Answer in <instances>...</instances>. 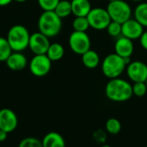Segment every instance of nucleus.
<instances>
[{"mask_svg": "<svg viewBox=\"0 0 147 147\" xmlns=\"http://www.w3.org/2000/svg\"><path fill=\"white\" fill-rule=\"evenodd\" d=\"M105 94L109 100L115 102L127 101L134 95L133 85L120 77L109 79L105 87Z\"/></svg>", "mask_w": 147, "mask_h": 147, "instance_id": "obj_1", "label": "nucleus"}, {"mask_svg": "<svg viewBox=\"0 0 147 147\" xmlns=\"http://www.w3.org/2000/svg\"><path fill=\"white\" fill-rule=\"evenodd\" d=\"M61 19L54 10L43 11L38 20L39 31L49 38L56 36L62 28Z\"/></svg>", "mask_w": 147, "mask_h": 147, "instance_id": "obj_2", "label": "nucleus"}, {"mask_svg": "<svg viewBox=\"0 0 147 147\" xmlns=\"http://www.w3.org/2000/svg\"><path fill=\"white\" fill-rule=\"evenodd\" d=\"M6 38L13 51L22 52L28 48L30 34L26 27L16 24L9 29Z\"/></svg>", "mask_w": 147, "mask_h": 147, "instance_id": "obj_3", "label": "nucleus"}, {"mask_svg": "<svg viewBox=\"0 0 147 147\" xmlns=\"http://www.w3.org/2000/svg\"><path fill=\"white\" fill-rule=\"evenodd\" d=\"M127 68L125 58L117 54L108 55L102 62V71L103 75L109 79L120 77Z\"/></svg>", "mask_w": 147, "mask_h": 147, "instance_id": "obj_4", "label": "nucleus"}, {"mask_svg": "<svg viewBox=\"0 0 147 147\" xmlns=\"http://www.w3.org/2000/svg\"><path fill=\"white\" fill-rule=\"evenodd\" d=\"M107 10L112 21L123 23L132 16V9L128 3L124 0H117L109 2L107 6Z\"/></svg>", "mask_w": 147, "mask_h": 147, "instance_id": "obj_5", "label": "nucleus"}, {"mask_svg": "<svg viewBox=\"0 0 147 147\" xmlns=\"http://www.w3.org/2000/svg\"><path fill=\"white\" fill-rule=\"evenodd\" d=\"M87 18L90 26L96 30L106 29L109 23L112 21L107 9L102 7L92 8L87 15Z\"/></svg>", "mask_w": 147, "mask_h": 147, "instance_id": "obj_6", "label": "nucleus"}, {"mask_svg": "<svg viewBox=\"0 0 147 147\" xmlns=\"http://www.w3.org/2000/svg\"><path fill=\"white\" fill-rule=\"evenodd\" d=\"M90 38L86 32L74 30L69 36V46L77 55H82L90 49Z\"/></svg>", "mask_w": 147, "mask_h": 147, "instance_id": "obj_7", "label": "nucleus"}, {"mask_svg": "<svg viewBox=\"0 0 147 147\" xmlns=\"http://www.w3.org/2000/svg\"><path fill=\"white\" fill-rule=\"evenodd\" d=\"M52 68V61L46 54L34 55L29 62V70L32 75L36 77H43L47 75Z\"/></svg>", "mask_w": 147, "mask_h": 147, "instance_id": "obj_8", "label": "nucleus"}, {"mask_svg": "<svg viewBox=\"0 0 147 147\" xmlns=\"http://www.w3.org/2000/svg\"><path fill=\"white\" fill-rule=\"evenodd\" d=\"M50 44L49 37L40 33V31L30 35L28 48L34 55L47 54Z\"/></svg>", "mask_w": 147, "mask_h": 147, "instance_id": "obj_9", "label": "nucleus"}, {"mask_svg": "<svg viewBox=\"0 0 147 147\" xmlns=\"http://www.w3.org/2000/svg\"><path fill=\"white\" fill-rule=\"evenodd\" d=\"M127 75L133 82L145 81L147 79V64L141 61L131 62L127 66Z\"/></svg>", "mask_w": 147, "mask_h": 147, "instance_id": "obj_10", "label": "nucleus"}, {"mask_svg": "<svg viewBox=\"0 0 147 147\" xmlns=\"http://www.w3.org/2000/svg\"><path fill=\"white\" fill-rule=\"evenodd\" d=\"M144 33V27L136 19H128L121 23V36L131 40L140 39Z\"/></svg>", "mask_w": 147, "mask_h": 147, "instance_id": "obj_11", "label": "nucleus"}, {"mask_svg": "<svg viewBox=\"0 0 147 147\" xmlns=\"http://www.w3.org/2000/svg\"><path fill=\"white\" fill-rule=\"evenodd\" d=\"M18 125V119L15 112L9 108L0 110V129L9 133L13 132Z\"/></svg>", "mask_w": 147, "mask_h": 147, "instance_id": "obj_12", "label": "nucleus"}, {"mask_svg": "<svg viewBox=\"0 0 147 147\" xmlns=\"http://www.w3.org/2000/svg\"><path fill=\"white\" fill-rule=\"evenodd\" d=\"M115 53L123 58H131L134 51L133 40L123 36H119L115 43Z\"/></svg>", "mask_w": 147, "mask_h": 147, "instance_id": "obj_13", "label": "nucleus"}, {"mask_svg": "<svg viewBox=\"0 0 147 147\" xmlns=\"http://www.w3.org/2000/svg\"><path fill=\"white\" fill-rule=\"evenodd\" d=\"M7 67L13 71H21L24 69L28 64L26 56L19 51H13L5 61Z\"/></svg>", "mask_w": 147, "mask_h": 147, "instance_id": "obj_14", "label": "nucleus"}, {"mask_svg": "<svg viewBox=\"0 0 147 147\" xmlns=\"http://www.w3.org/2000/svg\"><path fill=\"white\" fill-rule=\"evenodd\" d=\"M41 143L43 147H65V141L63 136L56 132L47 133Z\"/></svg>", "mask_w": 147, "mask_h": 147, "instance_id": "obj_15", "label": "nucleus"}, {"mask_svg": "<svg viewBox=\"0 0 147 147\" xmlns=\"http://www.w3.org/2000/svg\"><path fill=\"white\" fill-rule=\"evenodd\" d=\"M71 10L75 16H87L92 9L89 0H71Z\"/></svg>", "mask_w": 147, "mask_h": 147, "instance_id": "obj_16", "label": "nucleus"}, {"mask_svg": "<svg viewBox=\"0 0 147 147\" xmlns=\"http://www.w3.org/2000/svg\"><path fill=\"white\" fill-rule=\"evenodd\" d=\"M82 62L88 68H96L100 63V56L95 50L89 49L82 55Z\"/></svg>", "mask_w": 147, "mask_h": 147, "instance_id": "obj_17", "label": "nucleus"}, {"mask_svg": "<svg viewBox=\"0 0 147 147\" xmlns=\"http://www.w3.org/2000/svg\"><path fill=\"white\" fill-rule=\"evenodd\" d=\"M46 55L52 62L59 61L60 59L63 58L65 55V49L60 43L58 42L51 43Z\"/></svg>", "mask_w": 147, "mask_h": 147, "instance_id": "obj_18", "label": "nucleus"}, {"mask_svg": "<svg viewBox=\"0 0 147 147\" xmlns=\"http://www.w3.org/2000/svg\"><path fill=\"white\" fill-rule=\"evenodd\" d=\"M134 19H136L144 28H147V3L140 2L134 11Z\"/></svg>", "mask_w": 147, "mask_h": 147, "instance_id": "obj_19", "label": "nucleus"}, {"mask_svg": "<svg viewBox=\"0 0 147 147\" xmlns=\"http://www.w3.org/2000/svg\"><path fill=\"white\" fill-rule=\"evenodd\" d=\"M54 12L60 18H65V17L69 16L71 14H72L71 1H68V0H60L59 2V3L57 4L56 8L54 9Z\"/></svg>", "mask_w": 147, "mask_h": 147, "instance_id": "obj_20", "label": "nucleus"}, {"mask_svg": "<svg viewBox=\"0 0 147 147\" xmlns=\"http://www.w3.org/2000/svg\"><path fill=\"white\" fill-rule=\"evenodd\" d=\"M13 52L7 38L0 36V62H5Z\"/></svg>", "mask_w": 147, "mask_h": 147, "instance_id": "obj_21", "label": "nucleus"}, {"mask_svg": "<svg viewBox=\"0 0 147 147\" xmlns=\"http://www.w3.org/2000/svg\"><path fill=\"white\" fill-rule=\"evenodd\" d=\"M90 27L87 16H75L72 22V28L75 31L86 32Z\"/></svg>", "mask_w": 147, "mask_h": 147, "instance_id": "obj_22", "label": "nucleus"}, {"mask_svg": "<svg viewBox=\"0 0 147 147\" xmlns=\"http://www.w3.org/2000/svg\"><path fill=\"white\" fill-rule=\"evenodd\" d=\"M106 131L113 135L118 134L121 130V123L120 122L119 120L115 119V118H110L107 120L106 125Z\"/></svg>", "mask_w": 147, "mask_h": 147, "instance_id": "obj_23", "label": "nucleus"}, {"mask_svg": "<svg viewBox=\"0 0 147 147\" xmlns=\"http://www.w3.org/2000/svg\"><path fill=\"white\" fill-rule=\"evenodd\" d=\"M108 34L112 37H119L121 36V23L115 21H111L107 27Z\"/></svg>", "mask_w": 147, "mask_h": 147, "instance_id": "obj_24", "label": "nucleus"}, {"mask_svg": "<svg viewBox=\"0 0 147 147\" xmlns=\"http://www.w3.org/2000/svg\"><path fill=\"white\" fill-rule=\"evenodd\" d=\"M147 92V86L145 81L134 82L133 85V94L137 97L144 96Z\"/></svg>", "mask_w": 147, "mask_h": 147, "instance_id": "obj_25", "label": "nucleus"}, {"mask_svg": "<svg viewBox=\"0 0 147 147\" xmlns=\"http://www.w3.org/2000/svg\"><path fill=\"white\" fill-rule=\"evenodd\" d=\"M18 147H43L42 146V143L41 141H40L39 139L33 138V137H28L23 139Z\"/></svg>", "mask_w": 147, "mask_h": 147, "instance_id": "obj_26", "label": "nucleus"}, {"mask_svg": "<svg viewBox=\"0 0 147 147\" xmlns=\"http://www.w3.org/2000/svg\"><path fill=\"white\" fill-rule=\"evenodd\" d=\"M40 7L44 11H49V10H54L57 4L60 0H37Z\"/></svg>", "mask_w": 147, "mask_h": 147, "instance_id": "obj_27", "label": "nucleus"}, {"mask_svg": "<svg viewBox=\"0 0 147 147\" xmlns=\"http://www.w3.org/2000/svg\"><path fill=\"white\" fill-rule=\"evenodd\" d=\"M140 44H141L142 48L147 50V30L144 31L141 37L140 38Z\"/></svg>", "mask_w": 147, "mask_h": 147, "instance_id": "obj_28", "label": "nucleus"}, {"mask_svg": "<svg viewBox=\"0 0 147 147\" xmlns=\"http://www.w3.org/2000/svg\"><path fill=\"white\" fill-rule=\"evenodd\" d=\"M7 135H8V133H6L3 130L0 129V142L4 141L7 139Z\"/></svg>", "mask_w": 147, "mask_h": 147, "instance_id": "obj_29", "label": "nucleus"}, {"mask_svg": "<svg viewBox=\"0 0 147 147\" xmlns=\"http://www.w3.org/2000/svg\"><path fill=\"white\" fill-rule=\"evenodd\" d=\"M13 0H0V6H6L9 4Z\"/></svg>", "mask_w": 147, "mask_h": 147, "instance_id": "obj_30", "label": "nucleus"}, {"mask_svg": "<svg viewBox=\"0 0 147 147\" xmlns=\"http://www.w3.org/2000/svg\"><path fill=\"white\" fill-rule=\"evenodd\" d=\"M14 1H16V2H17V3H24V2H26L27 0H14Z\"/></svg>", "mask_w": 147, "mask_h": 147, "instance_id": "obj_31", "label": "nucleus"}, {"mask_svg": "<svg viewBox=\"0 0 147 147\" xmlns=\"http://www.w3.org/2000/svg\"><path fill=\"white\" fill-rule=\"evenodd\" d=\"M101 147H111V146H110L109 145H107V144H103V145H102V146Z\"/></svg>", "mask_w": 147, "mask_h": 147, "instance_id": "obj_32", "label": "nucleus"}, {"mask_svg": "<svg viewBox=\"0 0 147 147\" xmlns=\"http://www.w3.org/2000/svg\"><path fill=\"white\" fill-rule=\"evenodd\" d=\"M131 1H134V2H141L143 0H131Z\"/></svg>", "mask_w": 147, "mask_h": 147, "instance_id": "obj_33", "label": "nucleus"}, {"mask_svg": "<svg viewBox=\"0 0 147 147\" xmlns=\"http://www.w3.org/2000/svg\"><path fill=\"white\" fill-rule=\"evenodd\" d=\"M109 2H112V1H117V0H109Z\"/></svg>", "mask_w": 147, "mask_h": 147, "instance_id": "obj_34", "label": "nucleus"}, {"mask_svg": "<svg viewBox=\"0 0 147 147\" xmlns=\"http://www.w3.org/2000/svg\"><path fill=\"white\" fill-rule=\"evenodd\" d=\"M146 86H147V79H146Z\"/></svg>", "mask_w": 147, "mask_h": 147, "instance_id": "obj_35", "label": "nucleus"}, {"mask_svg": "<svg viewBox=\"0 0 147 147\" xmlns=\"http://www.w3.org/2000/svg\"><path fill=\"white\" fill-rule=\"evenodd\" d=\"M146 147H147V146H146Z\"/></svg>", "mask_w": 147, "mask_h": 147, "instance_id": "obj_36", "label": "nucleus"}]
</instances>
